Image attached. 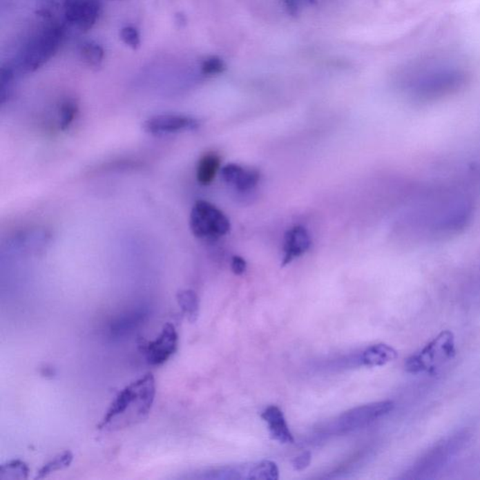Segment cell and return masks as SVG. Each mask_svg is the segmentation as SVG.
Masks as SVG:
<instances>
[{"instance_id":"14","label":"cell","mask_w":480,"mask_h":480,"mask_svg":"<svg viewBox=\"0 0 480 480\" xmlns=\"http://www.w3.org/2000/svg\"><path fill=\"white\" fill-rule=\"evenodd\" d=\"M178 305L182 309L189 322L195 323L199 316V298L193 290H181L177 293Z\"/></svg>"},{"instance_id":"10","label":"cell","mask_w":480,"mask_h":480,"mask_svg":"<svg viewBox=\"0 0 480 480\" xmlns=\"http://www.w3.org/2000/svg\"><path fill=\"white\" fill-rule=\"evenodd\" d=\"M269 426L270 436L282 444H292L294 437L282 410L277 406H269L261 414Z\"/></svg>"},{"instance_id":"25","label":"cell","mask_w":480,"mask_h":480,"mask_svg":"<svg viewBox=\"0 0 480 480\" xmlns=\"http://www.w3.org/2000/svg\"><path fill=\"white\" fill-rule=\"evenodd\" d=\"M242 169V166L236 164H230L225 165L222 169V180L228 184H232L236 178H237L238 173Z\"/></svg>"},{"instance_id":"2","label":"cell","mask_w":480,"mask_h":480,"mask_svg":"<svg viewBox=\"0 0 480 480\" xmlns=\"http://www.w3.org/2000/svg\"><path fill=\"white\" fill-rule=\"evenodd\" d=\"M63 39L64 30L59 25L50 26L36 34L20 53L18 69L23 73L41 69L59 51Z\"/></svg>"},{"instance_id":"18","label":"cell","mask_w":480,"mask_h":480,"mask_svg":"<svg viewBox=\"0 0 480 480\" xmlns=\"http://www.w3.org/2000/svg\"><path fill=\"white\" fill-rule=\"evenodd\" d=\"M73 461V454L70 451L67 450L59 454L53 460L48 461L44 464L43 467L38 471L35 479H43L48 477L49 474L55 473V472L66 469L72 464Z\"/></svg>"},{"instance_id":"27","label":"cell","mask_w":480,"mask_h":480,"mask_svg":"<svg viewBox=\"0 0 480 480\" xmlns=\"http://www.w3.org/2000/svg\"><path fill=\"white\" fill-rule=\"evenodd\" d=\"M313 1L314 0H285L287 8L292 15L298 14L303 7L313 3Z\"/></svg>"},{"instance_id":"19","label":"cell","mask_w":480,"mask_h":480,"mask_svg":"<svg viewBox=\"0 0 480 480\" xmlns=\"http://www.w3.org/2000/svg\"><path fill=\"white\" fill-rule=\"evenodd\" d=\"M260 172L253 168H244L238 173L233 185L240 191H246L256 187L260 180Z\"/></svg>"},{"instance_id":"16","label":"cell","mask_w":480,"mask_h":480,"mask_svg":"<svg viewBox=\"0 0 480 480\" xmlns=\"http://www.w3.org/2000/svg\"><path fill=\"white\" fill-rule=\"evenodd\" d=\"M30 467L25 461L12 460L0 466V479L25 480L30 476Z\"/></svg>"},{"instance_id":"26","label":"cell","mask_w":480,"mask_h":480,"mask_svg":"<svg viewBox=\"0 0 480 480\" xmlns=\"http://www.w3.org/2000/svg\"><path fill=\"white\" fill-rule=\"evenodd\" d=\"M311 461V454L309 453V451H307V452L300 454V456H298V457L294 459L292 463L294 469H295L296 471H303L309 465Z\"/></svg>"},{"instance_id":"9","label":"cell","mask_w":480,"mask_h":480,"mask_svg":"<svg viewBox=\"0 0 480 480\" xmlns=\"http://www.w3.org/2000/svg\"><path fill=\"white\" fill-rule=\"evenodd\" d=\"M311 237L306 228L298 225L291 228L285 233V256H283L282 266L291 263L296 258L305 253L311 247Z\"/></svg>"},{"instance_id":"8","label":"cell","mask_w":480,"mask_h":480,"mask_svg":"<svg viewBox=\"0 0 480 480\" xmlns=\"http://www.w3.org/2000/svg\"><path fill=\"white\" fill-rule=\"evenodd\" d=\"M200 127V122L184 115H159L149 117L143 123L146 133L154 135H170L194 131Z\"/></svg>"},{"instance_id":"20","label":"cell","mask_w":480,"mask_h":480,"mask_svg":"<svg viewBox=\"0 0 480 480\" xmlns=\"http://www.w3.org/2000/svg\"><path fill=\"white\" fill-rule=\"evenodd\" d=\"M78 111L79 107L75 99H67L62 102L59 109V125L61 130H66L72 125L77 117Z\"/></svg>"},{"instance_id":"1","label":"cell","mask_w":480,"mask_h":480,"mask_svg":"<svg viewBox=\"0 0 480 480\" xmlns=\"http://www.w3.org/2000/svg\"><path fill=\"white\" fill-rule=\"evenodd\" d=\"M156 395V384L151 374L123 388L107 409L99 430H120L148 419Z\"/></svg>"},{"instance_id":"28","label":"cell","mask_w":480,"mask_h":480,"mask_svg":"<svg viewBox=\"0 0 480 480\" xmlns=\"http://www.w3.org/2000/svg\"><path fill=\"white\" fill-rule=\"evenodd\" d=\"M231 266H232L233 272L236 275H242L247 269V263L240 256H233Z\"/></svg>"},{"instance_id":"17","label":"cell","mask_w":480,"mask_h":480,"mask_svg":"<svg viewBox=\"0 0 480 480\" xmlns=\"http://www.w3.org/2000/svg\"><path fill=\"white\" fill-rule=\"evenodd\" d=\"M278 479H279V469L274 461L265 460L251 464L249 479L276 480Z\"/></svg>"},{"instance_id":"4","label":"cell","mask_w":480,"mask_h":480,"mask_svg":"<svg viewBox=\"0 0 480 480\" xmlns=\"http://www.w3.org/2000/svg\"><path fill=\"white\" fill-rule=\"evenodd\" d=\"M190 228L194 237L214 240L230 231L229 219L214 204L198 200L193 204L190 215Z\"/></svg>"},{"instance_id":"13","label":"cell","mask_w":480,"mask_h":480,"mask_svg":"<svg viewBox=\"0 0 480 480\" xmlns=\"http://www.w3.org/2000/svg\"><path fill=\"white\" fill-rule=\"evenodd\" d=\"M453 443L450 441L441 443L431 452L427 453L424 458H422L419 463L416 464L414 469L418 474L428 473V471L434 470V466L438 463H442L448 457V451L452 447Z\"/></svg>"},{"instance_id":"7","label":"cell","mask_w":480,"mask_h":480,"mask_svg":"<svg viewBox=\"0 0 480 480\" xmlns=\"http://www.w3.org/2000/svg\"><path fill=\"white\" fill-rule=\"evenodd\" d=\"M101 15L99 0H66L64 15L68 23L86 32L95 26Z\"/></svg>"},{"instance_id":"23","label":"cell","mask_w":480,"mask_h":480,"mask_svg":"<svg viewBox=\"0 0 480 480\" xmlns=\"http://www.w3.org/2000/svg\"><path fill=\"white\" fill-rule=\"evenodd\" d=\"M15 79V72L12 67H3L1 69V101L5 102L9 98Z\"/></svg>"},{"instance_id":"22","label":"cell","mask_w":480,"mask_h":480,"mask_svg":"<svg viewBox=\"0 0 480 480\" xmlns=\"http://www.w3.org/2000/svg\"><path fill=\"white\" fill-rule=\"evenodd\" d=\"M119 36L123 43L133 50H137L141 46L140 33L137 28L132 26L123 28L120 30Z\"/></svg>"},{"instance_id":"24","label":"cell","mask_w":480,"mask_h":480,"mask_svg":"<svg viewBox=\"0 0 480 480\" xmlns=\"http://www.w3.org/2000/svg\"><path fill=\"white\" fill-rule=\"evenodd\" d=\"M224 70V64L219 57H211L204 59L201 64V72L204 75H215Z\"/></svg>"},{"instance_id":"6","label":"cell","mask_w":480,"mask_h":480,"mask_svg":"<svg viewBox=\"0 0 480 480\" xmlns=\"http://www.w3.org/2000/svg\"><path fill=\"white\" fill-rule=\"evenodd\" d=\"M178 335L174 325L167 323L158 337L143 345V353L151 366H161L177 351Z\"/></svg>"},{"instance_id":"3","label":"cell","mask_w":480,"mask_h":480,"mask_svg":"<svg viewBox=\"0 0 480 480\" xmlns=\"http://www.w3.org/2000/svg\"><path fill=\"white\" fill-rule=\"evenodd\" d=\"M455 353V338L450 330L438 334L418 353L405 361L406 371L411 374L432 372L444 365Z\"/></svg>"},{"instance_id":"15","label":"cell","mask_w":480,"mask_h":480,"mask_svg":"<svg viewBox=\"0 0 480 480\" xmlns=\"http://www.w3.org/2000/svg\"><path fill=\"white\" fill-rule=\"evenodd\" d=\"M81 57L88 67L99 69L104 59V50L95 41H86L80 46Z\"/></svg>"},{"instance_id":"21","label":"cell","mask_w":480,"mask_h":480,"mask_svg":"<svg viewBox=\"0 0 480 480\" xmlns=\"http://www.w3.org/2000/svg\"><path fill=\"white\" fill-rule=\"evenodd\" d=\"M144 314H133L126 316L112 327V332H117V334H125L144 320Z\"/></svg>"},{"instance_id":"5","label":"cell","mask_w":480,"mask_h":480,"mask_svg":"<svg viewBox=\"0 0 480 480\" xmlns=\"http://www.w3.org/2000/svg\"><path fill=\"white\" fill-rule=\"evenodd\" d=\"M394 406L392 401H383L351 409L340 416L333 429L339 434L356 431L387 416L394 409Z\"/></svg>"},{"instance_id":"11","label":"cell","mask_w":480,"mask_h":480,"mask_svg":"<svg viewBox=\"0 0 480 480\" xmlns=\"http://www.w3.org/2000/svg\"><path fill=\"white\" fill-rule=\"evenodd\" d=\"M398 358L397 351L392 346L379 343L367 348L361 356V362L368 367L384 366Z\"/></svg>"},{"instance_id":"12","label":"cell","mask_w":480,"mask_h":480,"mask_svg":"<svg viewBox=\"0 0 480 480\" xmlns=\"http://www.w3.org/2000/svg\"><path fill=\"white\" fill-rule=\"evenodd\" d=\"M220 162L222 160L216 152H207L201 157L196 169V178L201 185L211 184L219 172Z\"/></svg>"}]
</instances>
